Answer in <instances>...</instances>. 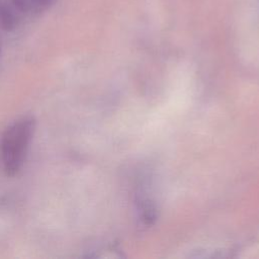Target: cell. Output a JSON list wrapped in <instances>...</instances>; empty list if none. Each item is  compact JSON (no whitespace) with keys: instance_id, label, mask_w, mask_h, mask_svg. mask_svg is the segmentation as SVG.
Here are the masks:
<instances>
[{"instance_id":"cell-1","label":"cell","mask_w":259,"mask_h":259,"mask_svg":"<svg viewBox=\"0 0 259 259\" xmlns=\"http://www.w3.org/2000/svg\"><path fill=\"white\" fill-rule=\"evenodd\" d=\"M34 128L35 121L29 116L15 121L4 131L0 150L3 169L7 176L16 175L21 169Z\"/></svg>"},{"instance_id":"cell-3","label":"cell","mask_w":259,"mask_h":259,"mask_svg":"<svg viewBox=\"0 0 259 259\" xmlns=\"http://www.w3.org/2000/svg\"><path fill=\"white\" fill-rule=\"evenodd\" d=\"M0 25L4 30H11L15 26L14 14L6 6L0 8Z\"/></svg>"},{"instance_id":"cell-2","label":"cell","mask_w":259,"mask_h":259,"mask_svg":"<svg viewBox=\"0 0 259 259\" xmlns=\"http://www.w3.org/2000/svg\"><path fill=\"white\" fill-rule=\"evenodd\" d=\"M15 6L22 12L39 13L48 9L55 0H12Z\"/></svg>"}]
</instances>
